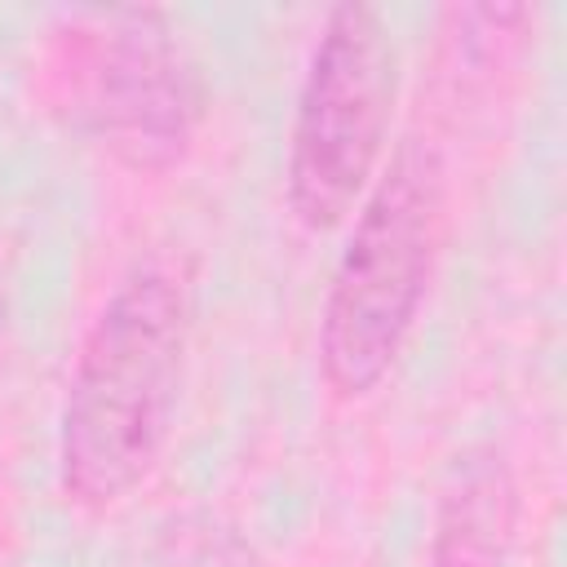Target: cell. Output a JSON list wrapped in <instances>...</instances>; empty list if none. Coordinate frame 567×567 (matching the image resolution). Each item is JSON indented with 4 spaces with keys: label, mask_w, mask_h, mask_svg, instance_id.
I'll use <instances>...</instances> for the list:
<instances>
[{
    "label": "cell",
    "mask_w": 567,
    "mask_h": 567,
    "mask_svg": "<svg viewBox=\"0 0 567 567\" xmlns=\"http://www.w3.org/2000/svg\"><path fill=\"white\" fill-rule=\"evenodd\" d=\"M186 363V292L137 266L93 315L58 425V483L75 505L124 501L159 461Z\"/></svg>",
    "instance_id": "obj_1"
},
{
    "label": "cell",
    "mask_w": 567,
    "mask_h": 567,
    "mask_svg": "<svg viewBox=\"0 0 567 567\" xmlns=\"http://www.w3.org/2000/svg\"><path fill=\"white\" fill-rule=\"evenodd\" d=\"M44 80L66 124L133 173L182 164L208 111L199 62L151 4L62 13L49 27Z\"/></svg>",
    "instance_id": "obj_2"
},
{
    "label": "cell",
    "mask_w": 567,
    "mask_h": 567,
    "mask_svg": "<svg viewBox=\"0 0 567 567\" xmlns=\"http://www.w3.org/2000/svg\"><path fill=\"white\" fill-rule=\"evenodd\" d=\"M443 235V164L421 137H408L368 190L354 230L337 257L319 315V372L337 399L372 394L394 368Z\"/></svg>",
    "instance_id": "obj_3"
},
{
    "label": "cell",
    "mask_w": 567,
    "mask_h": 567,
    "mask_svg": "<svg viewBox=\"0 0 567 567\" xmlns=\"http://www.w3.org/2000/svg\"><path fill=\"white\" fill-rule=\"evenodd\" d=\"M399 89V49L372 4L328 9L310 49L292 133L288 204L306 230H332L368 190L385 151Z\"/></svg>",
    "instance_id": "obj_4"
},
{
    "label": "cell",
    "mask_w": 567,
    "mask_h": 567,
    "mask_svg": "<svg viewBox=\"0 0 567 567\" xmlns=\"http://www.w3.org/2000/svg\"><path fill=\"white\" fill-rule=\"evenodd\" d=\"M518 527V483L496 447H470L456 456L439 514L430 567H505Z\"/></svg>",
    "instance_id": "obj_5"
},
{
    "label": "cell",
    "mask_w": 567,
    "mask_h": 567,
    "mask_svg": "<svg viewBox=\"0 0 567 567\" xmlns=\"http://www.w3.org/2000/svg\"><path fill=\"white\" fill-rule=\"evenodd\" d=\"M168 567H261V558L235 527L204 523L190 540H177V554Z\"/></svg>",
    "instance_id": "obj_6"
},
{
    "label": "cell",
    "mask_w": 567,
    "mask_h": 567,
    "mask_svg": "<svg viewBox=\"0 0 567 567\" xmlns=\"http://www.w3.org/2000/svg\"><path fill=\"white\" fill-rule=\"evenodd\" d=\"M0 332H4V301H0Z\"/></svg>",
    "instance_id": "obj_7"
}]
</instances>
